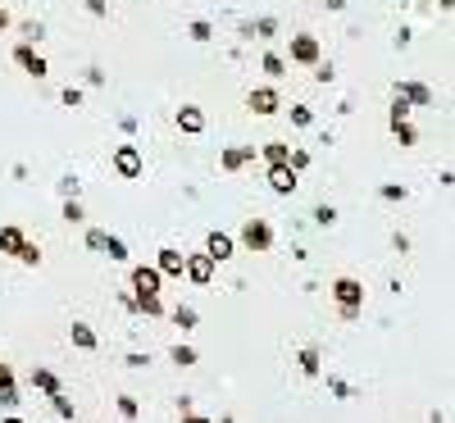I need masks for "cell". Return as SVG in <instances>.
Instances as JSON below:
<instances>
[{"mask_svg":"<svg viewBox=\"0 0 455 423\" xmlns=\"http://www.w3.org/2000/svg\"><path fill=\"white\" fill-rule=\"evenodd\" d=\"M328 292H333V301H337L341 323H355V319L364 314V282L360 278H337Z\"/></svg>","mask_w":455,"mask_h":423,"instance_id":"obj_1","label":"cell"},{"mask_svg":"<svg viewBox=\"0 0 455 423\" xmlns=\"http://www.w3.org/2000/svg\"><path fill=\"white\" fill-rule=\"evenodd\" d=\"M241 246H246L251 255L274 251V228H269V219H246V228H241Z\"/></svg>","mask_w":455,"mask_h":423,"instance_id":"obj_2","label":"cell"},{"mask_svg":"<svg viewBox=\"0 0 455 423\" xmlns=\"http://www.w3.org/2000/svg\"><path fill=\"white\" fill-rule=\"evenodd\" d=\"M141 164H146L141 146H119V151H114V173H119L123 182H137L141 178Z\"/></svg>","mask_w":455,"mask_h":423,"instance_id":"obj_3","label":"cell"},{"mask_svg":"<svg viewBox=\"0 0 455 423\" xmlns=\"http://www.w3.org/2000/svg\"><path fill=\"white\" fill-rule=\"evenodd\" d=\"M264 182H269V191H274V196H291L301 186V173L291 169V164H269Z\"/></svg>","mask_w":455,"mask_h":423,"instance_id":"obj_4","label":"cell"},{"mask_svg":"<svg viewBox=\"0 0 455 423\" xmlns=\"http://www.w3.org/2000/svg\"><path fill=\"white\" fill-rule=\"evenodd\" d=\"M287 55H291V64H319V36H310V32H296L291 36V46H287Z\"/></svg>","mask_w":455,"mask_h":423,"instance_id":"obj_5","label":"cell"},{"mask_svg":"<svg viewBox=\"0 0 455 423\" xmlns=\"http://www.w3.org/2000/svg\"><path fill=\"white\" fill-rule=\"evenodd\" d=\"M159 287H164V278H159L155 264H137V269H132V296H159Z\"/></svg>","mask_w":455,"mask_h":423,"instance_id":"obj_6","label":"cell"},{"mask_svg":"<svg viewBox=\"0 0 455 423\" xmlns=\"http://www.w3.org/2000/svg\"><path fill=\"white\" fill-rule=\"evenodd\" d=\"M214 269H219V264H214V259L201 251V255H187V269H182V278H187V282H196V287H210Z\"/></svg>","mask_w":455,"mask_h":423,"instance_id":"obj_7","label":"cell"},{"mask_svg":"<svg viewBox=\"0 0 455 423\" xmlns=\"http://www.w3.org/2000/svg\"><path fill=\"white\" fill-rule=\"evenodd\" d=\"M155 269H159V278H182V269H187V255H182L178 246H164V251L155 255Z\"/></svg>","mask_w":455,"mask_h":423,"instance_id":"obj_8","label":"cell"},{"mask_svg":"<svg viewBox=\"0 0 455 423\" xmlns=\"http://www.w3.org/2000/svg\"><path fill=\"white\" fill-rule=\"evenodd\" d=\"M14 64H19L23 73H32V78H46V73H51V69H46V59H41V55L32 51V41L14 46Z\"/></svg>","mask_w":455,"mask_h":423,"instance_id":"obj_9","label":"cell"},{"mask_svg":"<svg viewBox=\"0 0 455 423\" xmlns=\"http://www.w3.org/2000/svg\"><path fill=\"white\" fill-rule=\"evenodd\" d=\"M246 105H251V114L269 119V114H278V91H274V86H255V91L246 96Z\"/></svg>","mask_w":455,"mask_h":423,"instance_id":"obj_10","label":"cell"},{"mask_svg":"<svg viewBox=\"0 0 455 423\" xmlns=\"http://www.w3.org/2000/svg\"><path fill=\"white\" fill-rule=\"evenodd\" d=\"M205 255H210L214 264H224V259L237 255V242H232L228 232H210V237H205Z\"/></svg>","mask_w":455,"mask_h":423,"instance_id":"obj_11","label":"cell"},{"mask_svg":"<svg viewBox=\"0 0 455 423\" xmlns=\"http://www.w3.org/2000/svg\"><path fill=\"white\" fill-rule=\"evenodd\" d=\"M255 151H260V146H232V151L219 155V169H224V173H237V169H246V164L255 159Z\"/></svg>","mask_w":455,"mask_h":423,"instance_id":"obj_12","label":"cell"},{"mask_svg":"<svg viewBox=\"0 0 455 423\" xmlns=\"http://www.w3.org/2000/svg\"><path fill=\"white\" fill-rule=\"evenodd\" d=\"M178 128L187 132V136H201L205 132V109L201 105H182L178 109Z\"/></svg>","mask_w":455,"mask_h":423,"instance_id":"obj_13","label":"cell"},{"mask_svg":"<svg viewBox=\"0 0 455 423\" xmlns=\"http://www.w3.org/2000/svg\"><path fill=\"white\" fill-rule=\"evenodd\" d=\"M396 96L410 105H433V91H428L424 82H396Z\"/></svg>","mask_w":455,"mask_h":423,"instance_id":"obj_14","label":"cell"},{"mask_svg":"<svg viewBox=\"0 0 455 423\" xmlns=\"http://www.w3.org/2000/svg\"><path fill=\"white\" fill-rule=\"evenodd\" d=\"M296 369L305 373V378H319V369H324V355H319V346H301Z\"/></svg>","mask_w":455,"mask_h":423,"instance_id":"obj_15","label":"cell"},{"mask_svg":"<svg viewBox=\"0 0 455 423\" xmlns=\"http://www.w3.org/2000/svg\"><path fill=\"white\" fill-rule=\"evenodd\" d=\"M73 346H78V351H96V346H101V337L91 332V323H73Z\"/></svg>","mask_w":455,"mask_h":423,"instance_id":"obj_16","label":"cell"},{"mask_svg":"<svg viewBox=\"0 0 455 423\" xmlns=\"http://www.w3.org/2000/svg\"><path fill=\"white\" fill-rule=\"evenodd\" d=\"M260 155H264V164H287L291 146H287V141H264V146H260Z\"/></svg>","mask_w":455,"mask_h":423,"instance_id":"obj_17","label":"cell"},{"mask_svg":"<svg viewBox=\"0 0 455 423\" xmlns=\"http://www.w3.org/2000/svg\"><path fill=\"white\" fill-rule=\"evenodd\" d=\"M28 242L23 228H0V255H19V246Z\"/></svg>","mask_w":455,"mask_h":423,"instance_id":"obj_18","label":"cell"},{"mask_svg":"<svg viewBox=\"0 0 455 423\" xmlns=\"http://www.w3.org/2000/svg\"><path fill=\"white\" fill-rule=\"evenodd\" d=\"M32 387L46 392V396H55V392H59V378H55L51 369H32Z\"/></svg>","mask_w":455,"mask_h":423,"instance_id":"obj_19","label":"cell"},{"mask_svg":"<svg viewBox=\"0 0 455 423\" xmlns=\"http://www.w3.org/2000/svg\"><path fill=\"white\" fill-rule=\"evenodd\" d=\"M391 132H396V141H401V146H414V141H419V132H414V123H410V119H391Z\"/></svg>","mask_w":455,"mask_h":423,"instance_id":"obj_20","label":"cell"},{"mask_svg":"<svg viewBox=\"0 0 455 423\" xmlns=\"http://www.w3.org/2000/svg\"><path fill=\"white\" fill-rule=\"evenodd\" d=\"M132 305H137L141 314H151V319L164 314V301H159V296H132Z\"/></svg>","mask_w":455,"mask_h":423,"instance_id":"obj_21","label":"cell"},{"mask_svg":"<svg viewBox=\"0 0 455 423\" xmlns=\"http://www.w3.org/2000/svg\"><path fill=\"white\" fill-rule=\"evenodd\" d=\"M14 259H19V264H28V269H36V264H41V246H36V242H23Z\"/></svg>","mask_w":455,"mask_h":423,"instance_id":"obj_22","label":"cell"},{"mask_svg":"<svg viewBox=\"0 0 455 423\" xmlns=\"http://www.w3.org/2000/svg\"><path fill=\"white\" fill-rule=\"evenodd\" d=\"M169 355H174V364H178V369H191V364H196V346H187V342H178Z\"/></svg>","mask_w":455,"mask_h":423,"instance_id":"obj_23","label":"cell"},{"mask_svg":"<svg viewBox=\"0 0 455 423\" xmlns=\"http://www.w3.org/2000/svg\"><path fill=\"white\" fill-rule=\"evenodd\" d=\"M174 323H178L182 332H187V328H196V323H201V314H196L191 305H178V309H174Z\"/></svg>","mask_w":455,"mask_h":423,"instance_id":"obj_24","label":"cell"},{"mask_svg":"<svg viewBox=\"0 0 455 423\" xmlns=\"http://www.w3.org/2000/svg\"><path fill=\"white\" fill-rule=\"evenodd\" d=\"M51 409H55V414L64 419V423H73V401H69L64 392H55V396H51Z\"/></svg>","mask_w":455,"mask_h":423,"instance_id":"obj_25","label":"cell"},{"mask_svg":"<svg viewBox=\"0 0 455 423\" xmlns=\"http://www.w3.org/2000/svg\"><path fill=\"white\" fill-rule=\"evenodd\" d=\"M187 36H191V41H210V36H214V28H210V19H196L191 28H187Z\"/></svg>","mask_w":455,"mask_h":423,"instance_id":"obj_26","label":"cell"},{"mask_svg":"<svg viewBox=\"0 0 455 423\" xmlns=\"http://www.w3.org/2000/svg\"><path fill=\"white\" fill-rule=\"evenodd\" d=\"M264 73H269V78H282V73H287V59L269 51V55H264Z\"/></svg>","mask_w":455,"mask_h":423,"instance_id":"obj_27","label":"cell"},{"mask_svg":"<svg viewBox=\"0 0 455 423\" xmlns=\"http://www.w3.org/2000/svg\"><path fill=\"white\" fill-rule=\"evenodd\" d=\"M119 414H123V419H128V423H132V419H137V414H141V405H137V396H119Z\"/></svg>","mask_w":455,"mask_h":423,"instance_id":"obj_28","label":"cell"},{"mask_svg":"<svg viewBox=\"0 0 455 423\" xmlns=\"http://www.w3.org/2000/svg\"><path fill=\"white\" fill-rule=\"evenodd\" d=\"M291 123H296V128H310V123H314V109H310V105H291Z\"/></svg>","mask_w":455,"mask_h":423,"instance_id":"obj_29","label":"cell"},{"mask_svg":"<svg viewBox=\"0 0 455 423\" xmlns=\"http://www.w3.org/2000/svg\"><path fill=\"white\" fill-rule=\"evenodd\" d=\"M105 255H109V259H128V246H123L119 237H109V232H105Z\"/></svg>","mask_w":455,"mask_h":423,"instance_id":"obj_30","label":"cell"},{"mask_svg":"<svg viewBox=\"0 0 455 423\" xmlns=\"http://www.w3.org/2000/svg\"><path fill=\"white\" fill-rule=\"evenodd\" d=\"M314 223H319V228H333V223H337V209H333V205H319V209H314Z\"/></svg>","mask_w":455,"mask_h":423,"instance_id":"obj_31","label":"cell"},{"mask_svg":"<svg viewBox=\"0 0 455 423\" xmlns=\"http://www.w3.org/2000/svg\"><path fill=\"white\" fill-rule=\"evenodd\" d=\"M59 101H64L69 109H82V86H64V91H59Z\"/></svg>","mask_w":455,"mask_h":423,"instance_id":"obj_32","label":"cell"},{"mask_svg":"<svg viewBox=\"0 0 455 423\" xmlns=\"http://www.w3.org/2000/svg\"><path fill=\"white\" fill-rule=\"evenodd\" d=\"M278 32V19H260V23H251V36H274Z\"/></svg>","mask_w":455,"mask_h":423,"instance_id":"obj_33","label":"cell"},{"mask_svg":"<svg viewBox=\"0 0 455 423\" xmlns=\"http://www.w3.org/2000/svg\"><path fill=\"white\" fill-rule=\"evenodd\" d=\"M333 78H337V69H333V64H324V59H319V64H314V82H324V86H328Z\"/></svg>","mask_w":455,"mask_h":423,"instance_id":"obj_34","label":"cell"},{"mask_svg":"<svg viewBox=\"0 0 455 423\" xmlns=\"http://www.w3.org/2000/svg\"><path fill=\"white\" fill-rule=\"evenodd\" d=\"M59 191H64V201H78V196H82V182H78V178H64V182H59Z\"/></svg>","mask_w":455,"mask_h":423,"instance_id":"obj_35","label":"cell"},{"mask_svg":"<svg viewBox=\"0 0 455 423\" xmlns=\"http://www.w3.org/2000/svg\"><path fill=\"white\" fill-rule=\"evenodd\" d=\"M378 196H383V201H405V186L387 182V186H378Z\"/></svg>","mask_w":455,"mask_h":423,"instance_id":"obj_36","label":"cell"},{"mask_svg":"<svg viewBox=\"0 0 455 423\" xmlns=\"http://www.w3.org/2000/svg\"><path fill=\"white\" fill-rule=\"evenodd\" d=\"M87 251H105V232L101 228H87Z\"/></svg>","mask_w":455,"mask_h":423,"instance_id":"obj_37","label":"cell"},{"mask_svg":"<svg viewBox=\"0 0 455 423\" xmlns=\"http://www.w3.org/2000/svg\"><path fill=\"white\" fill-rule=\"evenodd\" d=\"M64 219L69 223H82V201H64Z\"/></svg>","mask_w":455,"mask_h":423,"instance_id":"obj_38","label":"cell"},{"mask_svg":"<svg viewBox=\"0 0 455 423\" xmlns=\"http://www.w3.org/2000/svg\"><path fill=\"white\" fill-rule=\"evenodd\" d=\"M328 392H333V396H341V401H346V396H351V382H341V378H328Z\"/></svg>","mask_w":455,"mask_h":423,"instance_id":"obj_39","label":"cell"},{"mask_svg":"<svg viewBox=\"0 0 455 423\" xmlns=\"http://www.w3.org/2000/svg\"><path fill=\"white\" fill-rule=\"evenodd\" d=\"M23 36H28V41H41L46 28H41V23H23Z\"/></svg>","mask_w":455,"mask_h":423,"instance_id":"obj_40","label":"cell"},{"mask_svg":"<svg viewBox=\"0 0 455 423\" xmlns=\"http://www.w3.org/2000/svg\"><path fill=\"white\" fill-rule=\"evenodd\" d=\"M87 14H96V19H105V14H109V0H87Z\"/></svg>","mask_w":455,"mask_h":423,"instance_id":"obj_41","label":"cell"},{"mask_svg":"<svg viewBox=\"0 0 455 423\" xmlns=\"http://www.w3.org/2000/svg\"><path fill=\"white\" fill-rule=\"evenodd\" d=\"M123 364H128V369H146V364H151V355H141V351H132L128 359H123Z\"/></svg>","mask_w":455,"mask_h":423,"instance_id":"obj_42","label":"cell"},{"mask_svg":"<svg viewBox=\"0 0 455 423\" xmlns=\"http://www.w3.org/2000/svg\"><path fill=\"white\" fill-rule=\"evenodd\" d=\"M0 405L14 409V405H19V392H14V387H0Z\"/></svg>","mask_w":455,"mask_h":423,"instance_id":"obj_43","label":"cell"},{"mask_svg":"<svg viewBox=\"0 0 455 423\" xmlns=\"http://www.w3.org/2000/svg\"><path fill=\"white\" fill-rule=\"evenodd\" d=\"M0 387H14V369L9 364H0Z\"/></svg>","mask_w":455,"mask_h":423,"instance_id":"obj_44","label":"cell"},{"mask_svg":"<svg viewBox=\"0 0 455 423\" xmlns=\"http://www.w3.org/2000/svg\"><path fill=\"white\" fill-rule=\"evenodd\" d=\"M182 423H210V419H201V414H182Z\"/></svg>","mask_w":455,"mask_h":423,"instance_id":"obj_45","label":"cell"},{"mask_svg":"<svg viewBox=\"0 0 455 423\" xmlns=\"http://www.w3.org/2000/svg\"><path fill=\"white\" fill-rule=\"evenodd\" d=\"M9 28V14H5V9H0V32H5Z\"/></svg>","mask_w":455,"mask_h":423,"instance_id":"obj_46","label":"cell"},{"mask_svg":"<svg viewBox=\"0 0 455 423\" xmlns=\"http://www.w3.org/2000/svg\"><path fill=\"white\" fill-rule=\"evenodd\" d=\"M0 423H23V419H14V414H9V419H0Z\"/></svg>","mask_w":455,"mask_h":423,"instance_id":"obj_47","label":"cell"}]
</instances>
